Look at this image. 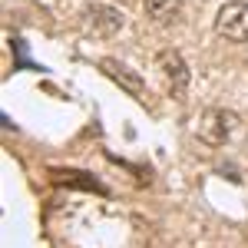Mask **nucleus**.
Wrapping results in <instances>:
<instances>
[{"instance_id": "nucleus-6", "label": "nucleus", "mask_w": 248, "mask_h": 248, "mask_svg": "<svg viewBox=\"0 0 248 248\" xmlns=\"http://www.w3.org/2000/svg\"><path fill=\"white\" fill-rule=\"evenodd\" d=\"M142 7H146V17L153 20V23H159V27L175 23V20L182 17V3L179 0H146Z\"/></svg>"}, {"instance_id": "nucleus-5", "label": "nucleus", "mask_w": 248, "mask_h": 248, "mask_svg": "<svg viewBox=\"0 0 248 248\" xmlns=\"http://www.w3.org/2000/svg\"><path fill=\"white\" fill-rule=\"evenodd\" d=\"M155 66H159V73L166 77V83L172 86V96H182L186 93V86H189V66H186V60L179 57L175 50H162L159 57H155Z\"/></svg>"}, {"instance_id": "nucleus-3", "label": "nucleus", "mask_w": 248, "mask_h": 248, "mask_svg": "<svg viewBox=\"0 0 248 248\" xmlns=\"http://www.w3.org/2000/svg\"><path fill=\"white\" fill-rule=\"evenodd\" d=\"M83 30L93 37H113L123 30V10H116L109 3H93L83 14Z\"/></svg>"}, {"instance_id": "nucleus-2", "label": "nucleus", "mask_w": 248, "mask_h": 248, "mask_svg": "<svg viewBox=\"0 0 248 248\" xmlns=\"http://www.w3.org/2000/svg\"><path fill=\"white\" fill-rule=\"evenodd\" d=\"M215 33L232 43H248V3L232 0L215 14Z\"/></svg>"}, {"instance_id": "nucleus-7", "label": "nucleus", "mask_w": 248, "mask_h": 248, "mask_svg": "<svg viewBox=\"0 0 248 248\" xmlns=\"http://www.w3.org/2000/svg\"><path fill=\"white\" fill-rule=\"evenodd\" d=\"M53 179H57L60 186H77V189L106 192V186H99L93 175H86V172H77V169H53Z\"/></svg>"}, {"instance_id": "nucleus-4", "label": "nucleus", "mask_w": 248, "mask_h": 248, "mask_svg": "<svg viewBox=\"0 0 248 248\" xmlns=\"http://www.w3.org/2000/svg\"><path fill=\"white\" fill-rule=\"evenodd\" d=\"M99 70H103L106 77L113 79L119 90H126V93L136 96V99H146V79L139 77L136 70H129L126 63H119V60L106 57V60H99Z\"/></svg>"}, {"instance_id": "nucleus-1", "label": "nucleus", "mask_w": 248, "mask_h": 248, "mask_svg": "<svg viewBox=\"0 0 248 248\" xmlns=\"http://www.w3.org/2000/svg\"><path fill=\"white\" fill-rule=\"evenodd\" d=\"M238 129H242V119H238V113H232V109H205V113L199 116V126H195L199 139L205 146H215V149L232 142Z\"/></svg>"}, {"instance_id": "nucleus-8", "label": "nucleus", "mask_w": 248, "mask_h": 248, "mask_svg": "<svg viewBox=\"0 0 248 248\" xmlns=\"http://www.w3.org/2000/svg\"><path fill=\"white\" fill-rule=\"evenodd\" d=\"M10 43H14V53H17V66L20 70H43V66H37V63H33V60L27 57V43H23V40H10Z\"/></svg>"}]
</instances>
